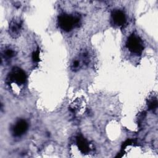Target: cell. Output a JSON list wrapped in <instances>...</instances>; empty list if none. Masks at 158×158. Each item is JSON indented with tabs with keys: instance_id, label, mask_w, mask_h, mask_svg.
Returning <instances> with one entry per match:
<instances>
[{
	"instance_id": "obj_1",
	"label": "cell",
	"mask_w": 158,
	"mask_h": 158,
	"mask_svg": "<svg viewBox=\"0 0 158 158\" xmlns=\"http://www.w3.org/2000/svg\"><path fill=\"white\" fill-rule=\"evenodd\" d=\"M57 22L59 27L65 31H70L73 28L79 25L80 18L78 15L62 14L58 17Z\"/></svg>"
},
{
	"instance_id": "obj_2",
	"label": "cell",
	"mask_w": 158,
	"mask_h": 158,
	"mask_svg": "<svg viewBox=\"0 0 158 158\" xmlns=\"http://www.w3.org/2000/svg\"><path fill=\"white\" fill-rule=\"evenodd\" d=\"M27 81V75L25 72L19 67H14L9 72L6 82L7 84H16L19 86L23 85Z\"/></svg>"
},
{
	"instance_id": "obj_3",
	"label": "cell",
	"mask_w": 158,
	"mask_h": 158,
	"mask_svg": "<svg viewBox=\"0 0 158 158\" xmlns=\"http://www.w3.org/2000/svg\"><path fill=\"white\" fill-rule=\"evenodd\" d=\"M126 46L132 53L141 55L144 50V44L142 40L136 35H130L126 41Z\"/></svg>"
},
{
	"instance_id": "obj_4",
	"label": "cell",
	"mask_w": 158,
	"mask_h": 158,
	"mask_svg": "<svg viewBox=\"0 0 158 158\" xmlns=\"http://www.w3.org/2000/svg\"><path fill=\"white\" fill-rule=\"evenodd\" d=\"M111 23L115 27H123L127 23L125 12L120 9H115L111 12Z\"/></svg>"
},
{
	"instance_id": "obj_5",
	"label": "cell",
	"mask_w": 158,
	"mask_h": 158,
	"mask_svg": "<svg viewBox=\"0 0 158 158\" xmlns=\"http://www.w3.org/2000/svg\"><path fill=\"white\" fill-rule=\"evenodd\" d=\"M22 26V21L20 19L15 18L11 20L9 26V32L10 35L14 38H17L20 33Z\"/></svg>"
},
{
	"instance_id": "obj_6",
	"label": "cell",
	"mask_w": 158,
	"mask_h": 158,
	"mask_svg": "<svg viewBox=\"0 0 158 158\" xmlns=\"http://www.w3.org/2000/svg\"><path fill=\"white\" fill-rule=\"evenodd\" d=\"M28 127V123L26 120L21 119L18 120L13 127V134L15 136L23 135L27 130Z\"/></svg>"
},
{
	"instance_id": "obj_7",
	"label": "cell",
	"mask_w": 158,
	"mask_h": 158,
	"mask_svg": "<svg viewBox=\"0 0 158 158\" xmlns=\"http://www.w3.org/2000/svg\"><path fill=\"white\" fill-rule=\"evenodd\" d=\"M77 146L79 151L83 154H88L90 151V148L88 141L82 136H77L75 138Z\"/></svg>"
},
{
	"instance_id": "obj_8",
	"label": "cell",
	"mask_w": 158,
	"mask_h": 158,
	"mask_svg": "<svg viewBox=\"0 0 158 158\" xmlns=\"http://www.w3.org/2000/svg\"><path fill=\"white\" fill-rule=\"evenodd\" d=\"M15 51L10 48H6L2 52V55L4 56V58H7V59H10L12 57H13L15 56Z\"/></svg>"
},
{
	"instance_id": "obj_9",
	"label": "cell",
	"mask_w": 158,
	"mask_h": 158,
	"mask_svg": "<svg viewBox=\"0 0 158 158\" xmlns=\"http://www.w3.org/2000/svg\"><path fill=\"white\" fill-rule=\"evenodd\" d=\"M148 106L149 110H156L157 107V98L155 97V98H152V99H151L148 102Z\"/></svg>"
},
{
	"instance_id": "obj_10",
	"label": "cell",
	"mask_w": 158,
	"mask_h": 158,
	"mask_svg": "<svg viewBox=\"0 0 158 158\" xmlns=\"http://www.w3.org/2000/svg\"><path fill=\"white\" fill-rule=\"evenodd\" d=\"M80 67H81L80 61L78 59L74 60L71 64V69L73 71H76L77 70L79 69L80 68Z\"/></svg>"
},
{
	"instance_id": "obj_11",
	"label": "cell",
	"mask_w": 158,
	"mask_h": 158,
	"mask_svg": "<svg viewBox=\"0 0 158 158\" xmlns=\"http://www.w3.org/2000/svg\"><path fill=\"white\" fill-rule=\"evenodd\" d=\"M32 59L34 62H38L40 60V50L37 49L32 53Z\"/></svg>"
}]
</instances>
